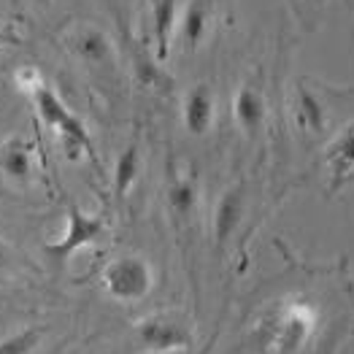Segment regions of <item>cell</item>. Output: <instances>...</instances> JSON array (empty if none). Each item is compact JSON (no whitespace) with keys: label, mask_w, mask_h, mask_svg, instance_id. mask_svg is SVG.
<instances>
[{"label":"cell","mask_w":354,"mask_h":354,"mask_svg":"<svg viewBox=\"0 0 354 354\" xmlns=\"http://www.w3.org/2000/svg\"><path fill=\"white\" fill-rule=\"evenodd\" d=\"M243 219V187L233 184L230 189L222 192L214 208V238L219 246H225L238 233V225Z\"/></svg>","instance_id":"cell-11"},{"label":"cell","mask_w":354,"mask_h":354,"mask_svg":"<svg viewBox=\"0 0 354 354\" xmlns=\"http://www.w3.org/2000/svg\"><path fill=\"white\" fill-rule=\"evenodd\" d=\"M201 201V187H198V178L195 176H178L171 181L168 187V206L171 214L178 219H189L198 208Z\"/></svg>","instance_id":"cell-13"},{"label":"cell","mask_w":354,"mask_h":354,"mask_svg":"<svg viewBox=\"0 0 354 354\" xmlns=\"http://www.w3.org/2000/svg\"><path fill=\"white\" fill-rule=\"evenodd\" d=\"M0 174L14 184H30L32 178V144L22 136L0 141Z\"/></svg>","instance_id":"cell-8"},{"label":"cell","mask_w":354,"mask_h":354,"mask_svg":"<svg viewBox=\"0 0 354 354\" xmlns=\"http://www.w3.org/2000/svg\"><path fill=\"white\" fill-rule=\"evenodd\" d=\"M8 273H11V249H8V243L0 238V284L8 279Z\"/></svg>","instance_id":"cell-19"},{"label":"cell","mask_w":354,"mask_h":354,"mask_svg":"<svg viewBox=\"0 0 354 354\" xmlns=\"http://www.w3.org/2000/svg\"><path fill=\"white\" fill-rule=\"evenodd\" d=\"M206 25H208L206 6H203L201 0H192L176 28L181 46H184V49H195V46L203 41V35H206Z\"/></svg>","instance_id":"cell-15"},{"label":"cell","mask_w":354,"mask_h":354,"mask_svg":"<svg viewBox=\"0 0 354 354\" xmlns=\"http://www.w3.org/2000/svg\"><path fill=\"white\" fill-rule=\"evenodd\" d=\"M138 171H141V151H138V138H133L127 147L122 149V154L117 157V165H114V192H117L119 201L133 189Z\"/></svg>","instance_id":"cell-14"},{"label":"cell","mask_w":354,"mask_h":354,"mask_svg":"<svg viewBox=\"0 0 354 354\" xmlns=\"http://www.w3.org/2000/svg\"><path fill=\"white\" fill-rule=\"evenodd\" d=\"M325 165L330 176V192H338L354 174V122H349L325 149Z\"/></svg>","instance_id":"cell-6"},{"label":"cell","mask_w":354,"mask_h":354,"mask_svg":"<svg viewBox=\"0 0 354 354\" xmlns=\"http://www.w3.org/2000/svg\"><path fill=\"white\" fill-rule=\"evenodd\" d=\"M106 233H109V227H106L103 214H87L76 206V201H68L65 230L59 238L44 243V254L55 268H65L79 249H87L92 243H97Z\"/></svg>","instance_id":"cell-2"},{"label":"cell","mask_w":354,"mask_h":354,"mask_svg":"<svg viewBox=\"0 0 354 354\" xmlns=\"http://www.w3.org/2000/svg\"><path fill=\"white\" fill-rule=\"evenodd\" d=\"M178 19V0H154L151 3V28H154V57L168 59Z\"/></svg>","instance_id":"cell-12"},{"label":"cell","mask_w":354,"mask_h":354,"mask_svg":"<svg viewBox=\"0 0 354 354\" xmlns=\"http://www.w3.org/2000/svg\"><path fill=\"white\" fill-rule=\"evenodd\" d=\"M103 287L119 303H138L154 290V270L141 254H119L103 268Z\"/></svg>","instance_id":"cell-3"},{"label":"cell","mask_w":354,"mask_h":354,"mask_svg":"<svg viewBox=\"0 0 354 354\" xmlns=\"http://www.w3.org/2000/svg\"><path fill=\"white\" fill-rule=\"evenodd\" d=\"M181 119H184V127L192 136H206L211 130V124H214V92H211L206 82L195 84L184 95Z\"/></svg>","instance_id":"cell-9"},{"label":"cell","mask_w":354,"mask_h":354,"mask_svg":"<svg viewBox=\"0 0 354 354\" xmlns=\"http://www.w3.org/2000/svg\"><path fill=\"white\" fill-rule=\"evenodd\" d=\"M44 341L41 327H22L0 341V354H35Z\"/></svg>","instance_id":"cell-16"},{"label":"cell","mask_w":354,"mask_h":354,"mask_svg":"<svg viewBox=\"0 0 354 354\" xmlns=\"http://www.w3.org/2000/svg\"><path fill=\"white\" fill-rule=\"evenodd\" d=\"M32 103H35L38 117L62 138V149L71 160H79L82 154H87L92 162L97 160V151L92 147V138H89V130L84 127V122L62 103V97L49 84H44L32 95Z\"/></svg>","instance_id":"cell-1"},{"label":"cell","mask_w":354,"mask_h":354,"mask_svg":"<svg viewBox=\"0 0 354 354\" xmlns=\"http://www.w3.org/2000/svg\"><path fill=\"white\" fill-rule=\"evenodd\" d=\"M292 119H295L297 130L317 138L327 130V106L325 100L311 92L303 82L292 92Z\"/></svg>","instance_id":"cell-7"},{"label":"cell","mask_w":354,"mask_h":354,"mask_svg":"<svg viewBox=\"0 0 354 354\" xmlns=\"http://www.w3.org/2000/svg\"><path fill=\"white\" fill-rule=\"evenodd\" d=\"M136 335H138L141 349L151 354L187 352L195 344L189 327L181 325L178 319H171V317H149L144 322H138Z\"/></svg>","instance_id":"cell-4"},{"label":"cell","mask_w":354,"mask_h":354,"mask_svg":"<svg viewBox=\"0 0 354 354\" xmlns=\"http://www.w3.org/2000/svg\"><path fill=\"white\" fill-rule=\"evenodd\" d=\"M106 3H109V0H106Z\"/></svg>","instance_id":"cell-21"},{"label":"cell","mask_w":354,"mask_h":354,"mask_svg":"<svg viewBox=\"0 0 354 354\" xmlns=\"http://www.w3.org/2000/svg\"><path fill=\"white\" fill-rule=\"evenodd\" d=\"M14 44H19V35H14L8 28H0V49L3 46H14Z\"/></svg>","instance_id":"cell-20"},{"label":"cell","mask_w":354,"mask_h":354,"mask_svg":"<svg viewBox=\"0 0 354 354\" xmlns=\"http://www.w3.org/2000/svg\"><path fill=\"white\" fill-rule=\"evenodd\" d=\"M71 46H73V52H76L79 57L89 59V62L103 59L109 55V44H106V38H103L97 30H82L79 35L71 38Z\"/></svg>","instance_id":"cell-17"},{"label":"cell","mask_w":354,"mask_h":354,"mask_svg":"<svg viewBox=\"0 0 354 354\" xmlns=\"http://www.w3.org/2000/svg\"><path fill=\"white\" fill-rule=\"evenodd\" d=\"M14 84L22 89L25 95L32 97V95L44 87L46 82H44V76H41V71H38L35 65H19V68L14 71Z\"/></svg>","instance_id":"cell-18"},{"label":"cell","mask_w":354,"mask_h":354,"mask_svg":"<svg viewBox=\"0 0 354 354\" xmlns=\"http://www.w3.org/2000/svg\"><path fill=\"white\" fill-rule=\"evenodd\" d=\"M314 330V314L308 306H284V311L270 322V344L279 352H292L297 349L308 333Z\"/></svg>","instance_id":"cell-5"},{"label":"cell","mask_w":354,"mask_h":354,"mask_svg":"<svg viewBox=\"0 0 354 354\" xmlns=\"http://www.w3.org/2000/svg\"><path fill=\"white\" fill-rule=\"evenodd\" d=\"M266 97L263 92L254 87V84H243V87L236 92V100H233V117H236V124L249 136V138H257L263 124H266Z\"/></svg>","instance_id":"cell-10"}]
</instances>
